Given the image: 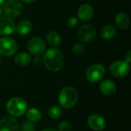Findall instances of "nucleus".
<instances>
[{
    "label": "nucleus",
    "mask_w": 131,
    "mask_h": 131,
    "mask_svg": "<svg viewBox=\"0 0 131 131\" xmlns=\"http://www.w3.org/2000/svg\"><path fill=\"white\" fill-rule=\"evenodd\" d=\"M43 64L51 71H60L64 64V58L62 52L57 48L46 51L42 59Z\"/></svg>",
    "instance_id": "obj_1"
},
{
    "label": "nucleus",
    "mask_w": 131,
    "mask_h": 131,
    "mask_svg": "<svg viewBox=\"0 0 131 131\" xmlns=\"http://www.w3.org/2000/svg\"><path fill=\"white\" fill-rule=\"evenodd\" d=\"M78 99V94L77 90L71 86L64 87L58 95V102L61 107L65 109L73 107Z\"/></svg>",
    "instance_id": "obj_2"
},
{
    "label": "nucleus",
    "mask_w": 131,
    "mask_h": 131,
    "mask_svg": "<svg viewBox=\"0 0 131 131\" xmlns=\"http://www.w3.org/2000/svg\"><path fill=\"white\" fill-rule=\"evenodd\" d=\"M6 110L12 117H20L28 110V104L21 97H12L6 103Z\"/></svg>",
    "instance_id": "obj_3"
},
{
    "label": "nucleus",
    "mask_w": 131,
    "mask_h": 131,
    "mask_svg": "<svg viewBox=\"0 0 131 131\" xmlns=\"http://www.w3.org/2000/svg\"><path fill=\"white\" fill-rule=\"evenodd\" d=\"M106 70L103 64H94L88 68L86 72V78L91 83H97L103 79Z\"/></svg>",
    "instance_id": "obj_4"
},
{
    "label": "nucleus",
    "mask_w": 131,
    "mask_h": 131,
    "mask_svg": "<svg viewBox=\"0 0 131 131\" xmlns=\"http://www.w3.org/2000/svg\"><path fill=\"white\" fill-rule=\"evenodd\" d=\"M23 7L19 0H7L3 6V12L10 18H15L18 17Z\"/></svg>",
    "instance_id": "obj_5"
},
{
    "label": "nucleus",
    "mask_w": 131,
    "mask_h": 131,
    "mask_svg": "<svg viewBox=\"0 0 131 131\" xmlns=\"http://www.w3.org/2000/svg\"><path fill=\"white\" fill-rule=\"evenodd\" d=\"M16 41L10 37H2L0 38V54L8 57L13 55L17 51Z\"/></svg>",
    "instance_id": "obj_6"
},
{
    "label": "nucleus",
    "mask_w": 131,
    "mask_h": 131,
    "mask_svg": "<svg viewBox=\"0 0 131 131\" xmlns=\"http://www.w3.org/2000/svg\"><path fill=\"white\" fill-rule=\"evenodd\" d=\"M96 36V28L91 25L81 26L78 31V40L82 43H88L94 40Z\"/></svg>",
    "instance_id": "obj_7"
},
{
    "label": "nucleus",
    "mask_w": 131,
    "mask_h": 131,
    "mask_svg": "<svg viewBox=\"0 0 131 131\" xmlns=\"http://www.w3.org/2000/svg\"><path fill=\"white\" fill-rule=\"evenodd\" d=\"M111 73L117 78L127 76L130 71V64L125 61H117L113 62L110 67Z\"/></svg>",
    "instance_id": "obj_8"
},
{
    "label": "nucleus",
    "mask_w": 131,
    "mask_h": 131,
    "mask_svg": "<svg viewBox=\"0 0 131 131\" xmlns=\"http://www.w3.org/2000/svg\"><path fill=\"white\" fill-rule=\"evenodd\" d=\"M45 43L41 38H32L28 43V51L35 56H39L40 54H43L45 51Z\"/></svg>",
    "instance_id": "obj_9"
},
{
    "label": "nucleus",
    "mask_w": 131,
    "mask_h": 131,
    "mask_svg": "<svg viewBox=\"0 0 131 131\" xmlns=\"http://www.w3.org/2000/svg\"><path fill=\"white\" fill-rule=\"evenodd\" d=\"M15 30V21L7 17H0V35H12Z\"/></svg>",
    "instance_id": "obj_10"
},
{
    "label": "nucleus",
    "mask_w": 131,
    "mask_h": 131,
    "mask_svg": "<svg viewBox=\"0 0 131 131\" xmlns=\"http://www.w3.org/2000/svg\"><path fill=\"white\" fill-rule=\"evenodd\" d=\"M0 131H19L17 121L12 116H5L0 121Z\"/></svg>",
    "instance_id": "obj_11"
},
{
    "label": "nucleus",
    "mask_w": 131,
    "mask_h": 131,
    "mask_svg": "<svg viewBox=\"0 0 131 131\" xmlns=\"http://www.w3.org/2000/svg\"><path fill=\"white\" fill-rule=\"evenodd\" d=\"M88 124L94 130L101 131L106 127V121L99 114H93L88 117Z\"/></svg>",
    "instance_id": "obj_12"
},
{
    "label": "nucleus",
    "mask_w": 131,
    "mask_h": 131,
    "mask_svg": "<svg viewBox=\"0 0 131 131\" xmlns=\"http://www.w3.org/2000/svg\"><path fill=\"white\" fill-rule=\"evenodd\" d=\"M94 15V8L90 4L81 5L78 11V18L82 21H88L91 19Z\"/></svg>",
    "instance_id": "obj_13"
},
{
    "label": "nucleus",
    "mask_w": 131,
    "mask_h": 131,
    "mask_svg": "<svg viewBox=\"0 0 131 131\" xmlns=\"http://www.w3.org/2000/svg\"><path fill=\"white\" fill-rule=\"evenodd\" d=\"M101 92L105 96H112L117 91V86L113 81L105 80L100 85Z\"/></svg>",
    "instance_id": "obj_14"
},
{
    "label": "nucleus",
    "mask_w": 131,
    "mask_h": 131,
    "mask_svg": "<svg viewBox=\"0 0 131 131\" xmlns=\"http://www.w3.org/2000/svg\"><path fill=\"white\" fill-rule=\"evenodd\" d=\"M130 21L129 16L124 12L117 14L115 18V24L121 29L127 28L130 25Z\"/></svg>",
    "instance_id": "obj_15"
},
{
    "label": "nucleus",
    "mask_w": 131,
    "mask_h": 131,
    "mask_svg": "<svg viewBox=\"0 0 131 131\" xmlns=\"http://www.w3.org/2000/svg\"><path fill=\"white\" fill-rule=\"evenodd\" d=\"M32 28V24L29 20L27 19H24L22 21H21L17 28H16V31L19 35H25L27 34H28L31 30Z\"/></svg>",
    "instance_id": "obj_16"
},
{
    "label": "nucleus",
    "mask_w": 131,
    "mask_h": 131,
    "mask_svg": "<svg viewBox=\"0 0 131 131\" xmlns=\"http://www.w3.org/2000/svg\"><path fill=\"white\" fill-rule=\"evenodd\" d=\"M14 61L19 66H26L31 62L32 58L28 54L25 52H21L15 55Z\"/></svg>",
    "instance_id": "obj_17"
},
{
    "label": "nucleus",
    "mask_w": 131,
    "mask_h": 131,
    "mask_svg": "<svg viewBox=\"0 0 131 131\" xmlns=\"http://www.w3.org/2000/svg\"><path fill=\"white\" fill-rule=\"evenodd\" d=\"M25 114H26V117L28 119V121H31L33 123L39 121L42 117L41 111L38 109L35 108V107H32V108L27 110Z\"/></svg>",
    "instance_id": "obj_18"
},
{
    "label": "nucleus",
    "mask_w": 131,
    "mask_h": 131,
    "mask_svg": "<svg viewBox=\"0 0 131 131\" xmlns=\"http://www.w3.org/2000/svg\"><path fill=\"white\" fill-rule=\"evenodd\" d=\"M46 39L47 41L48 42V44L53 47H57L58 45H60L61 42V38L60 35L56 32V31H50L47 34L46 36Z\"/></svg>",
    "instance_id": "obj_19"
},
{
    "label": "nucleus",
    "mask_w": 131,
    "mask_h": 131,
    "mask_svg": "<svg viewBox=\"0 0 131 131\" xmlns=\"http://www.w3.org/2000/svg\"><path fill=\"white\" fill-rule=\"evenodd\" d=\"M116 32H117V30L114 25H107L102 28L101 31V36L104 39H111L115 36Z\"/></svg>",
    "instance_id": "obj_20"
},
{
    "label": "nucleus",
    "mask_w": 131,
    "mask_h": 131,
    "mask_svg": "<svg viewBox=\"0 0 131 131\" xmlns=\"http://www.w3.org/2000/svg\"><path fill=\"white\" fill-rule=\"evenodd\" d=\"M48 114L51 119H58L62 115V109L58 106H52L48 109Z\"/></svg>",
    "instance_id": "obj_21"
},
{
    "label": "nucleus",
    "mask_w": 131,
    "mask_h": 131,
    "mask_svg": "<svg viewBox=\"0 0 131 131\" xmlns=\"http://www.w3.org/2000/svg\"><path fill=\"white\" fill-rule=\"evenodd\" d=\"M85 50V47L82 43H76L72 47V52L75 55H81Z\"/></svg>",
    "instance_id": "obj_22"
},
{
    "label": "nucleus",
    "mask_w": 131,
    "mask_h": 131,
    "mask_svg": "<svg viewBox=\"0 0 131 131\" xmlns=\"http://www.w3.org/2000/svg\"><path fill=\"white\" fill-rule=\"evenodd\" d=\"M36 127L35 123L31 121H25L21 126V131H35Z\"/></svg>",
    "instance_id": "obj_23"
},
{
    "label": "nucleus",
    "mask_w": 131,
    "mask_h": 131,
    "mask_svg": "<svg viewBox=\"0 0 131 131\" xmlns=\"http://www.w3.org/2000/svg\"><path fill=\"white\" fill-rule=\"evenodd\" d=\"M71 129V124L68 121H62L58 126V131H70Z\"/></svg>",
    "instance_id": "obj_24"
},
{
    "label": "nucleus",
    "mask_w": 131,
    "mask_h": 131,
    "mask_svg": "<svg viewBox=\"0 0 131 131\" xmlns=\"http://www.w3.org/2000/svg\"><path fill=\"white\" fill-rule=\"evenodd\" d=\"M78 18L75 16H71L70 17L68 21H67V25L70 28H74L76 27L78 24Z\"/></svg>",
    "instance_id": "obj_25"
},
{
    "label": "nucleus",
    "mask_w": 131,
    "mask_h": 131,
    "mask_svg": "<svg viewBox=\"0 0 131 131\" xmlns=\"http://www.w3.org/2000/svg\"><path fill=\"white\" fill-rule=\"evenodd\" d=\"M41 64H42V60L38 56H36V58L34 59V64L37 67H39L41 65Z\"/></svg>",
    "instance_id": "obj_26"
},
{
    "label": "nucleus",
    "mask_w": 131,
    "mask_h": 131,
    "mask_svg": "<svg viewBox=\"0 0 131 131\" xmlns=\"http://www.w3.org/2000/svg\"><path fill=\"white\" fill-rule=\"evenodd\" d=\"M131 51H128V52L127 53V54H126V61H127V63H130V61H131V58H130V56H131Z\"/></svg>",
    "instance_id": "obj_27"
},
{
    "label": "nucleus",
    "mask_w": 131,
    "mask_h": 131,
    "mask_svg": "<svg viewBox=\"0 0 131 131\" xmlns=\"http://www.w3.org/2000/svg\"><path fill=\"white\" fill-rule=\"evenodd\" d=\"M21 1L23 2H25V3H32V2H35L36 0H21Z\"/></svg>",
    "instance_id": "obj_28"
},
{
    "label": "nucleus",
    "mask_w": 131,
    "mask_h": 131,
    "mask_svg": "<svg viewBox=\"0 0 131 131\" xmlns=\"http://www.w3.org/2000/svg\"><path fill=\"white\" fill-rule=\"evenodd\" d=\"M41 131H58L54 129H52V128H46V129H44L43 130Z\"/></svg>",
    "instance_id": "obj_29"
},
{
    "label": "nucleus",
    "mask_w": 131,
    "mask_h": 131,
    "mask_svg": "<svg viewBox=\"0 0 131 131\" xmlns=\"http://www.w3.org/2000/svg\"><path fill=\"white\" fill-rule=\"evenodd\" d=\"M5 0H0V5H2V4H4L5 3Z\"/></svg>",
    "instance_id": "obj_30"
},
{
    "label": "nucleus",
    "mask_w": 131,
    "mask_h": 131,
    "mask_svg": "<svg viewBox=\"0 0 131 131\" xmlns=\"http://www.w3.org/2000/svg\"><path fill=\"white\" fill-rule=\"evenodd\" d=\"M2 12H3V10H2V8H0V17H1V15H2Z\"/></svg>",
    "instance_id": "obj_31"
}]
</instances>
